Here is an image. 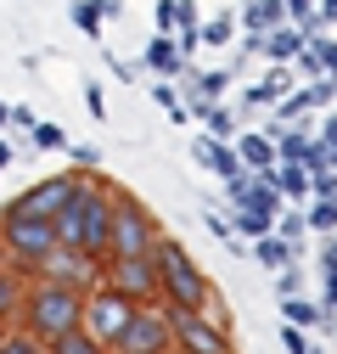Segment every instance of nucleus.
I'll use <instances>...</instances> for the list:
<instances>
[{
  "label": "nucleus",
  "mask_w": 337,
  "mask_h": 354,
  "mask_svg": "<svg viewBox=\"0 0 337 354\" xmlns=\"http://www.w3.org/2000/svg\"><path fill=\"white\" fill-rule=\"evenodd\" d=\"M0 253H6L12 270H39L51 253H57V231H51V219H39L28 214L17 197L0 208Z\"/></svg>",
  "instance_id": "obj_2"
},
{
  "label": "nucleus",
  "mask_w": 337,
  "mask_h": 354,
  "mask_svg": "<svg viewBox=\"0 0 337 354\" xmlns=\"http://www.w3.org/2000/svg\"><path fill=\"white\" fill-rule=\"evenodd\" d=\"M247 192H253V174H247V169L225 180V203H231V208H242V203H247Z\"/></svg>",
  "instance_id": "obj_34"
},
{
  "label": "nucleus",
  "mask_w": 337,
  "mask_h": 354,
  "mask_svg": "<svg viewBox=\"0 0 337 354\" xmlns=\"http://www.w3.org/2000/svg\"><path fill=\"white\" fill-rule=\"evenodd\" d=\"M259 84H264V96H270V102H281V96L292 91V68H276V62H270V73H264Z\"/></svg>",
  "instance_id": "obj_31"
},
{
  "label": "nucleus",
  "mask_w": 337,
  "mask_h": 354,
  "mask_svg": "<svg viewBox=\"0 0 337 354\" xmlns=\"http://www.w3.org/2000/svg\"><path fill=\"white\" fill-rule=\"evenodd\" d=\"M281 348H287V354H309V332H298V326L281 321Z\"/></svg>",
  "instance_id": "obj_36"
},
{
  "label": "nucleus",
  "mask_w": 337,
  "mask_h": 354,
  "mask_svg": "<svg viewBox=\"0 0 337 354\" xmlns=\"http://www.w3.org/2000/svg\"><path fill=\"white\" fill-rule=\"evenodd\" d=\"M96 270H102V264H90V259H84V253H73V248H57L46 264H39V281H62V287H79V292H90L96 287Z\"/></svg>",
  "instance_id": "obj_11"
},
{
  "label": "nucleus",
  "mask_w": 337,
  "mask_h": 354,
  "mask_svg": "<svg viewBox=\"0 0 337 354\" xmlns=\"http://www.w3.org/2000/svg\"><path fill=\"white\" fill-rule=\"evenodd\" d=\"M0 354H46V343H34L28 332H0Z\"/></svg>",
  "instance_id": "obj_30"
},
{
  "label": "nucleus",
  "mask_w": 337,
  "mask_h": 354,
  "mask_svg": "<svg viewBox=\"0 0 337 354\" xmlns=\"http://www.w3.org/2000/svg\"><path fill=\"white\" fill-rule=\"evenodd\" d=\"M130 315H135V304L124 298V292H113V287H90L84 292V321H79V332H90L102 348L130 326Z\"/></svg>",
  "instance_id": "obj_7"
},
{
  "label": "nucleus",
  "mask_w": 337,
  "mask_h": 354,
  "mask_svg": "<svg viewBox=\"0 0 337 354\" xmlns=\"http://www.w3.org/2000/svg\"><path fill=\"white\" fill-rule=\"evenodd\" d=\"M102 17H124V0H102Z\"/></svg>",
  "instance_id": "obj_45"
},
{
  "label": "nucleus",
  "mask_w": 337,
  "mask_h": 354,
  "mask_svg": "<svg viewBox=\"0 0 337 354\" xmlns=\"http://www.w3.org/2000/svg\"><path fill=\"white\" fill-rule=\"evenodd\" d=\"M73 28H79L84 39H102V28H107L102 0H73Z\"/></svg>",
  "instance_id": "obj_23"
},
{
  "label": "nucleus",
  "mask_w": 337,
  "mask_h": 354,
  "mask_svg": "<svg viewBox=\"0 0 337 354\" xmlns=\"http://www.w3.org/2000/svg\"><path fill=\"white\" fill-rule=\"evenodd\" d=\"M152 28L157 34H175V0H157V6H152Z\"/></svg>",
  "instance_id": "obj_37"
},
{
  "label": "nucleus",
  "mask_w": 337,
  "mask_h": 354,
  "mask_svg": "<svg viewBox=\"0 0 337 354\" xmlns=\"http://www.w3.org/2000/svg\"><path fill=\"white\" fill-rule=\"evenodd\" d=\"M202 225H208V231H214V236H225V242H231V225H225V219H220V214H202Z\"/></svg>",
  "instance_id": "obj_43"
},
{
  "label": "nucleus",
  "mask_w": 337,
  "mask_h": 354,
  "mask_svg": "<svg viewBox=\"0 0 337 354\" xmlns=\"http://www.w3.org/2000/svg\"><path fill=\"white\" fill-rule=\"evenodd\" d=\"M326 152H331V158H326V169H331V174H337V147H326Z\"/></svg>",
  "instance_id": "obj_47"
},
{
  "label": "nucleus",
  "mask_w": 337,
  "mask_h": 354,
  "mask_svg": "<svg viewBox=\"0 0 337 354\" xmlns=\"http://www.w3.org/2000/svg\"><path fill=\"white\" fill-rule=\"evenodd\" d=\"M191 62L175 51V34H152L146 39V51H141V73H152L157 84H168V79H180Z\"/></svg>",
  "instance_id": "obj_12"
},
{
  "label": "nucleus",
  "mask_w": 337,
  "mask_h": 354,
  "mask_svg": "<svg viewBox=\"0 0 337 354\" xmlns=\"http://www.w3.org/2000/svg\"><path fill=\"white\" fill-rule=\"evenodd\" d=\"M320 270H337V231H331L326 248H320Z\"/></svg>",
  "instance_id": "obj_41"
},
{
  "label": "nucleus",
  "mask_w": 337,
  "mask_h": 354,
  "mask_svg": "<svg viewBox=\"0 0 337 354\" xmlns=\"http://www.w3.org/2000/svg\"><path fill=\"white\" fill-rule=\"evenodd\" d=\"M191 118H202V136L208 141H236L242 136V118L225 107V102H197V107H186Z\"/></svg>",
  "instance_id": "obj_15"
},
{
  "label": "nucleus",
  "mask_w": 337,
  "mask_h": 354,
  "mask_svg": "<svg viewBox=\"0 0 337 354\" xmlns=\"http://www.w3.org/2000/svg\"><path fill=\"white\" fill-rule=\"evenodd\" d=\"M304 225L315 236H331L337 231V203H304Z\"/></svg>",
  "instance_id": "obj_26"
},
{
  "label": "nucleus",
  "mask_w": 337,
  "mask_h": 354,
  "mask_svg": "<svg viewBox=\"0 0 337 354\" xmlns=\"http://www.w3.org/2000/svg\"><path fill=\"white\" fill-rule=\"evenodd\" d=\"M315 141H320V147H337V113H326V124H320Z\"/></svg>",
  "instance_id": "obj_40"
},
{
  "label": "nucleus",
  "mask_w": 337,
  "mask_h": 354,
  "mask_svg": "<svg viewBox=\"0 0 337 354\" xmlns=\"http://www.w3.org/2000/svg\"><path fill=\"white\" fill-rule=\"evenodd\" d=\"M309 354H326V348H315V343H309Z\"/></svg>",
  "instance_id": "obj_48"
},
{
  "label": "nucleus",
  "mask_w": 337,
  "mask_h": 354,
  "mask_svg": "<svg viewBox=\"0 0 337 354\" xmlns=\"http://www.w3.org/2000/svg\"><path fill=\"white\" fill-rule=\"evenodd\" d=\"M191 28H202L197 0H175V34H191Z\"/></svg>",
  "instance_id": "obj_33"
},
{
  "label": "nucleus",
  "mask_w": 337,
  "mask_h": 354,
  "mask_svg": "<svg viewBox=\"0 0 337 354\" xmlns=\"http://www.w3.org/2000/svg\"><path fill=\"white\" fill-rule=\"evenodd\" d=\"M12 124H17V129H23V136H28V129H34V124H39V118H34V107H12Z\"/></svg>",
  "instance_id": "obj_42"
},
{
  "label": "nucleus",
  "mask_w": 337,
  "mask_h": 354,
  "mask_svg": "<svg viewBox=\"0 0 337 354\" xmlns=\"http://www.w3.org/2000/svg\"><path fill=\"white\" fill-rule=\"evenodd\" d=\"M202 46H236V12H214L202 28H197Z\"/></svg>",
  "instance_id": "obj_22"
},
{
  "label": "nucleus",
  "mask_w": 337,
  "mask_h": 354,
  "mask_svg": "<svg viewBox=\"0 0 337 354\" xmlns=\"http://www.w3.org/2000/svg\"><path fill=\"white\" fill-rule=\"evenodd\" d=\"M107 68H113V79H118V84H135V79H141V68H135V62H118L113 51H107Z\"/></svg>",
  "instance_id": "obj_39"
},
{
  "label": "nucleus",
  "mask_w": 337,
  "mask_h": 354,
  "mask_svg": "<svg viewBox=\"0 0 337 354\" xmlns=\"http://www.w3.org/2000/svg\"><path fill=\"white\" fill-rule=\"evenodd\" d=\"M315 309L326 321H337V270H320V298H315Z\"/></svg>",
  "instance_id": "obj_29"
},
{
  "label": "nucleus",
  "mask_w": 337,
  "mask_h": 354,
  "mask_svg": "<svg viewBox=\"0 0 337 354\" xmlns=\"http://www.w3.org/2000/svg\"><path fill=\"white\" fill-rule=\"evenodd\" d=\"M17 332H28L34 343H57L68 332H79L84 321V292L79 287H62V281H34L23 292V309H17Z\"/></svg>",
  "instance_id": "obj_1"
},
{
  "label": "nucleus",
  "mask_w": 337,
  "mask_h": 354,
  "mask_svg": "<svg viewBox=\"0 0 337 354\" xmlns=\"http://www.w3.org/2000/svg\"><path fill=\"white\" fill-rule=\"evenodd\" d=\"M23 292H28L23 270H12V264H0V326H6V321H17V309H23Z\"/></svg>",
  "instance_id": "obj_21"
},
{
  "label": "nucleus",
  "mask_w": 337,
  "mask_h": 354,
  "mask_svg": "<svg viewBox=\"0 0 337 354\" xmlns=\"http://www.w3.org/2000/svg\"><path fill=\"white\" fill-rule=\"evenodd\" d=\"M152 264H157V298H163V309H208V292H214V287H208L202 264H197L175 236L157 242Z\"/></svg>",
  "instance_id": "obj_3"
},
{
  "label": "nucleus",
  "mask_w": 337,
  "mask_h": 354,
  "mask_svg": "<svg viewBox=\"0 0 337 354\" xmlns=\"http://www.w3.org/2000/svg\"><path fill=\"white\" fill-rule=\"evenodd\" d=\"M102 287H113V292H124L135 309H157L163 298H157V264L152 259H107V281Z\"/></svg>",
  "instance_id": "obj_8"
},
{
  "label": "nucleus",
  "mask_w": 337,
  "mask_h": 354,
  "mask_svg": "<svg viewBox=\"0 0 337 354\" xmlns=\"http://www.w3.org/2000/svg\"><path fill=\"white\" fill-rule=\"evenodd\" d=\"M68 158H73L79 174H96L102 169V147H90V141H68Z\"/></svg>",
  "instance_id": "obj_28"
},
{
  "label": "nucleus",
  "mask_w": 337,
  "mask_h": 354,
  "mask_svg": "<svg viewBox=\"0 0 337 354\" xmlns=\"http://www.w3.org/2000/svg\"><path fill=\"white\" fill-rule=\"evenodd\" d=\"M231 147H236V163H242L247 174H270V169H276V141H264L259 129H242Z\"/></svg>",
  "instance_id": "obj_16"
},
{
  "label": "nucleus",
  "mask_w": 337,
  "mask_h": 354,
  "mask_svg": "<svg viewBox=\"0 0 337 354\" xmlns=\"http://www.w3.org/2000/svg\"><path fill=\"white\" fill-rule=\"evenodd\" d=\"M163 242V225L152 219L146 203L135 197H113V231H107V259H152Z\"/></svg>",
  "instance_id": "obj_4"
},
{
  "label": "nucleus",
  "mask_w": 337,
  "mask_h": 354,
  "mask_svg": "<svg viewBox=\"0 0 337 354\" xmlns=\"http://www.w3.org/2000/svg\"><path fill=\"white\" fill-rule=\"evenodd\" d=\"M46 354H107L90 332H68V337H57V343H46Z\"/></svg>",
  "instance_id": "obj_27"
},
{
  "label": "nucleus",
  "mask_w": 337,
  "mask_h": 354,
  "mask_svg": "<svg viewBox=\"0 0 337 354\" xmlns=\"http://www.w3.org/2000/svg\"><path fill=\"white\" fill-rule=\"evenodd\" d=\"M79 186H84V174H79V169H57V174H46V180H34L17 203H23L28 214H39V219H57V214L79 197Z\"/></svg>",
  "instance_id": "obj_9"
},
{
  "label": "nucleus",
  "mask_w": 337,
  "mask_h": 354,
  "mask_svg": "<svg viewBox=\"0 0 337 354\" xmlns=\"http://www.w3.org/2000/svg\"><path fill=\"white\" fill-rule=\"evenodd\" d=\"M12 163H17V147H12L6 136H0V169H12Z\"/></svg>",
  "instance_id": "obj_44"
},
{
  "label": "nucleus",
  "mask_w": 337,
  "mask_h": 354,
  "mask_svg": "<svg viewBox=\"0 0 337 354\" xmlns=\"http://www.w3.org/2000/svg\"><path fill=\"white\" fill-rule=\"evenodd\" d=\"M270 180H276L281 203H309V169H298V163H276Z\"/></svg>",
  "instance_id": "obj_20"
},
{
  "label": "nucleus",
  "mask_w": 337,
  "mask_h": 354,
  "mask_svg": "<svg viewBox=\"0 0 337 354\" xmlns=\"http://www.w3.org/2000/svg\"><path fill=\"white\" fill-rule=\"evenodd\" d=\"M113 186L96 180V174H84V186L73 197V225H79V253L90 264H107V231H113Z\"/></svg>",
  "instance_id": "obj_5"
},
{
  "label": "nucleus",
  "mask_w": 337,
  "mask_h": 354,
  "mask_svg": "<svg viewBox=\"0 0 337 354\" xmlns=\"http://www.w3.org/2000/svg\"><path fill=\"white\" fill-rule=\"evenodd\" d=\"M276 236H281V242H292V248L304 253V236H309V225H304V208H281V214H276Z\"/></svg>",
  "instance_id": "obj_25"
},
{
  "label": "nucleus",
  "mask_w": 337,
  "mask_h": 354,
  "mask_svg": "<svg viewBox=\"0 0 337 354\" xmlns=\"http://www.w3.org/2000/svg\"><path fill=\"white\" fill-rule=\"evenodd\" d=\"M304 46H309V34H304V28H292V23H281V28H270V34H264V57H270L276 68H287Z\"/></svg>",
  "instance_id": "obj_18"
},
{
  "label": "nucleus",
  "mask_w": 337,
  "mask_h": 354,
  "mask_svg": "<svg viewBox=\"0 0 337 354\" xmlns=\"http://www.w3.org/2000/svg\"><path fill=\"white\" fill-rule=\"evenodd\" d=\"M281 321L287 326H298V332H337V321H326L320 309H315V298H304V292H292V298H281Z\"/></svg>",
  "instance_id": "obj_17"
},
{
  "label": "nucleus",
  "mask_w": 337,
  "mask_h": 354,
  "mask_svg": "<svg viewBox=\"0 0 337 354\" xmlns=\"http://www.w3.org/2000/svg\"><path fill=\"white\" fill-rule=\"evenodd\" d=\"M0 129H12V102H0Z\"/></svg>",
  "instance_id": "obj_46"
},
{
  "label": "nucleus",
  "mask_w": 337,
  "mask_h": 354,
  "mask_svg": "<svg viewBox=\"0 0 337 354\" xmlns=\"http://www.w3.org/2000/svg\"><path fill=\"white\" fill-rule=\"evenodd\" d=\"M298 287H304V270H298V264H287V270H276V292H281V298H292Z\"/></svg>",
  "instance_id": "obj_35"
},
{
  "label": "nucleus",
  "mask_w": 337,
  "mask_h": 354,
  "mask_svg": "<svg viewBox=\"0 0 337 354\" xmlns=\"http://www.w3.org/2000/svg\"><path fill=\"white\" fill-rule=\"evenodd\" d=\"M163 326H168V354H236L225 326L208 321L202 309H163Z\"/></svg>",
  "instance_id": "obj_6"
},
{
  "label": "nucleus",
  "mask_w": 337,
  "mask_h": 354,
  "mask_svg": "<svg viewBox=\"0 0 337 354\" xmlns=\"http://www.w3.org/2000/svg\"><path fill=\"white\" fill-rule=\"evenodd\" d=\"M107 354H168V326H163V309H135L130 326H124Z\"/></svg>",
  "instance_id": "obj_10"
},
{
  "label": "nucleus",
  "mask_w": 337,
  "mask_h": 354,
  "mask_svg": "<svg viewBox=\"0 0 337 354\" xmlns=\"http://www.w3.org/2000/svg\"><path fill=\"white\" fill-rule=\"evenodd\" d=\"M281 23H287L281 0H242V6H236V28H247V39H264Z\"/></svg>",
  "instance_id": "obj_13"
},
{
  "label": "nucleus",
  "mask_w": 337,
  "mask_h": 354,
  "mask_svg": "<svg viewBox=\"0 0 337 354\" xmlns=\"http://www.w3.org/2000/svg\"><path fill=\"white\" fill-rule=\"evenodd\" d=\"M28 147H34V152H62V147H68V129L51 124V118H39V124L28 129Z\"/></svg>",
  "instance_id": "obj_24"
},
{
  "label": "nucleus",
  "mask_w": 337,
  "mask_h": 354,
  "mask_svg": "<svg viewBox=\"0 0 337 354\" xmlns=\"http://www.w3.org/2000/svg\"><path fill=\"white\" fill-rule=\"evenodd\" d=\"M247 253L259 259V264H264L270 276H276V270H287V264H298V248H292V242H281L276 231H270V236H259V242H253Z\"/></svg>",
  "instance_id": "obj_19"
},
{
  "label": "nucleus",
  "mask_w": 337,
  "mask_h": 354,
  "mask_svg": "<svg viewBox=\"0 0 337 354\" xmlns=\"http://www.w3.org/2000/svg\"><path fill=\"white\" fill-rule=\"evenodd\" d=\"M84 107H90V118L107 124V91H102V84H84Z\"/></svg>",
  "instance_id": "obj_38"
},
{
  "label": "nucleus",
  "mask_w": 337,
  "mask_h": 354,
  "mask_svg": "<svg viewBox=\"0 0 337 354\" xmlns=\"http://www.w3.org/2000/svg\"><path fill=\"white\" fill-rule=\"evenodd\" d=\"M309 46H315V57H320V68H326V79H337V39H331V34H315Z\"/></svg>",
  "instance_id": "obj_32"
},
{
  "label": "nucleus",
  "mask_w": 337,
  "mask_h": 354,
  "mask_svg": "<svg viewBox=\"0 0 337 354\" xmlns=\"http://www.w3.org/2000/svg\"><path fill=\"white\" fill-rule=\"evenodd\" d=\"M191 163H202L208 174H220V180L242 174V163H236V147H231V141H208V136H197V141H191Z\"/></svg>",
  "instance_id": "obj_14"
}]
</instances>
